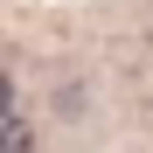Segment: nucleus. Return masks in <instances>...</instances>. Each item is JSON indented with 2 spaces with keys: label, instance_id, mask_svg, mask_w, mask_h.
<instances>
[{
  "label": "nucleus",
  "instance_id": "nucleus-1",
  "mask_svg": "<svg viewBox=\"0 0 153 153\" xmlns=\"http://www.w3.org/2000/svg\"><path fill=\"white\" fill-rule=\"evenodd\" d=\"M0 153H35V132H28V125H21L14 111L0 118Z\"/></svg>",
  "mask_w": 153,
  "mask_h": 153
},
{
  "label": "nucleus",
  "instance_id": "nucleus-2",
  "mask_svg": "<svg viewBox=\"0 0 153 153\" xmlns=\"http://www.w3.org/2000/svg\"><path fill=\"white\" fill-rule=\"evenodd\" d=\"M14 111V84H7V70H0V118Z\"/></svg>",
  "mask_w": 153,
  "mask_h": 153
}]
</instances>
